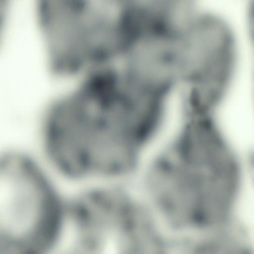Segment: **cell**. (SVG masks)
Returning a JSON list of instances; mask_svg holds the SVG:
<instances>
[{
	"label": "cell",
	"mask_w": 254,
	"mask_h": 254,
	"mask_svg": "<svg viewBox=\"0 0 254 254\" xmlns=\"http://www.w3.org/2000/svg\"><path fill=\"white\" fill-rule=\"evenodd\" d=\"M1 240L17 246L38 244L57 226V198L39 169L27 159L4 158L0 167Z\"/></svg>",
	"instance_id": "cell-1"
}]
</instances>
